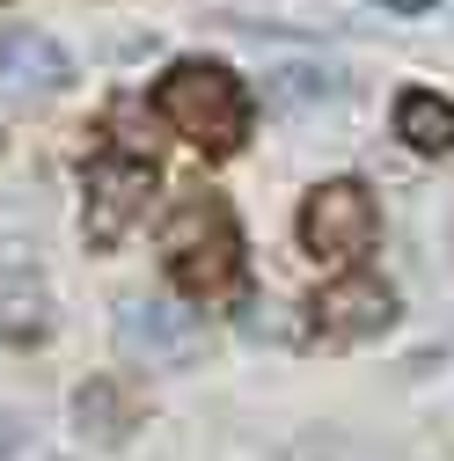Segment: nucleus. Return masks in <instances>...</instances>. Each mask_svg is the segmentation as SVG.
I'll return each mask as SVG.
<instances>
[{
    "label": "nucleus",
    "instance_id": "9",
    "mask_svg": "<svg viewBox=\"0 0 454 461\" xmlns=\"http://www.w3.org/2000/svg\"><path fill=\"white\" fill-rule=\"evenodd\" d=\"M337 88V67H322V59H294V67H271L264 74V103L271 110H301V103H330Z\"/></svg>",
    "mask_w": 454,
    "mask_h": 461
},
{
    "label": "nucleus",
    "instance_id": "12",
    "mask_svg": "<svg viewBox=\"0 0 454 461\" xmlns=\"http://www.w3.org/2000/svg\"><path fill=\"white\" fill-rule=\"evenodd\" d=\"M15 447H23V418H15V411H0V461H8Z\"/></svg>",
    "mask_w": 454,
    "mask_h": 461
},
{
    "label": "nucleus",
    "instance_id": "11",
    "mask_svg": "<svg viewBox=\"0 0 454 461\" xmlns=\"http://www.w3.org/2000/svg\"><path fill=\"white\" fill-rule=\"evenodd\" d=\"M286 461H374V454H367L352 432H330V425H322V432H301V439L286 447Z\"/></svg>",
    "mask_w": 454,
    "mask_h": 461
},
{
    "label": "nucleus",
    "instance_id": "7",
    "mask_svg": "<svg viewBox=\"0 0 454 461\" xmlns=\"http://www.w3.org/2000/svg\"><path fill=\"white\" fill-rule=\"evenodd\" d=\"M315 322H322V337H381L395 322V294L381 278H345L315 301Z\"/></svg>",
    "mask_w": 454,
    "mask_h": 461
},
{
    "label": "nucleus",
    "instance_id": "5",
    "mask_svg": "<svg viewBox=\"0 0 454 461\" xmlns=\"http://www.w3.org/2000/svg\"><path fill=\"white\" fill-rule=\"evenodd\" d=\"M147 191H154V168L147 161H95L88 168V242H118L125 235V220L147 205Z\"/></svg>",
    "mask_w": 454,
    "mask_h": 461
},
{
    "label": "nucleus",
    "instance_id": "10",
    "mask_svg": "<svg viewBox=\"0 0 454 461\" xmlns=\"http://www.w3.org/2000/svg\"><path fill=\"white\" fill-rule=\"evenodd\" d=\"M74 418H81L95 439H125V395H118V388H81Z\"/></svg>",
    "mask_w": 454,
    "mask_h": 461
},
{
    "label": "nucleus",
    "instance_id": "8",
    "mask_svg": "<svg viewBox=\"0 0 454 461\" xmlns=\"http://www.w3.org/2000/svg\"><path fill=\"white\" fill-rule=\"evenodd\" d=\"M395 140L411 154H454V103L432 95V88H411L395 103Z\"/></svg>",
    "mask_w": 454,
    "mask_h": 461
},
{
    "label": "nucleus",
    "instance_id": "4",
    "mask_svg": "<svg viewBox=\"0 0 454 461\" xmlns=\"http://www.w3.org/2000/svg\"><path fill=\"white\" fill-rule=\"evenodd\" d=\"M118 352L147 374H184L205 352V322L177 301H118Z\"/></svg>",
    "mask_w": 454,
    "mask_h": 461
},
{
    "label": "nucleus",
    "instance_id": "1",
    "mask_svg": "<svg viewBox=\"0 0 454 461\" xmlns=\"http://www.w3.org/2000/svg\"><path fill=\"white\" fill-rule=\"evenodd\" d=\"M161 257H168V278L198 301H220L242 271V235H235V212H227L220 191H184L161 220Z\"/></svg>",
    "mask_w": 454,
    "mask_h": 461
},
{
    "label": "nucleus",
    "instance_id": "6",
    "mask_svg": "<svg viewBox=\"0 0 454 461\" xmlns=\"http://www.w3.org/2000/svg\"><path fill=\"white\" fill-rule=\"evenodd\" d=\"M0 81L15 95H59L74 81V59L44 30H0Z\"/></svg>",
    "mask_w": 454,
    "mask_h": 461
},
{
    "label": "nucleus",
    "instance_id": "2",
    "mask_svg": "<svg viewBox=\"0 0 454 461\" xmlns=\"http://www.w3.org/2000/svg\"><path fill=\"white\" fill-rule=\"evenodd\" d=\"M154 110H161V118L177 125L191 147H205V154L242 147V132H250V95H242V81L227 74V67H213V59L168 67L161 88H154Z\"/></svg>",
    "mask_w": 454,
    "mask_h": 461
},
{
    "label": "nucleus",
    "instance_id": "3",
    "mask_svg": "<svg viewBox=\"0 0 454 461\" xmlns=\"http://www.w3.org/2000/svg\"><path fill=\"white\" fill-rule=\"evenodd\" d=\"M374 235H381V212H374L367 184L337 176V184H315V191H308V205H301V242H308V257H322V264H359V257L374 249Z\"/></svg>",
    "mask_w": 454,
    "mask_h": 461
}]
</instances>
